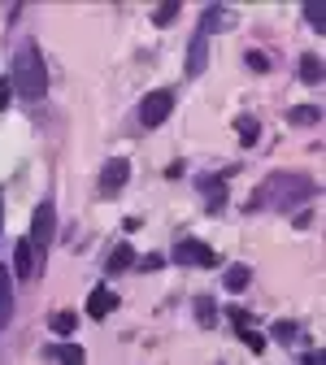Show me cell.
Instances as JSON below:
<instances>
[{
	"label": "cell",
	"mask_w": 326,
	"mask_h": 365,
	"mask_svg": "<svg viewBox=\"0 0 326 365\" xmlns=\"http://www.w3.org/2000/svg\"><path fill=\"white\" fill-rule=\"evenodd\" d=\"M313 196H317V182H313L309 174L278 170V174H270L261 187L253 192L248 209H253V213H261V209H300V205L313 200Z\"/></svg>",
	"instance_id": "1"
},
{
	"label": "cell",
	"mask_w": 326,
	"mask_h": 365,
	"mask_svg": "<svg viewBox=\"0 0 326 365\" xmlns=\"http://www.w3.org/2000/svg\"><path fill=\"white\" fill-rule=\"evenodd\" d=\"M9 87H14V96H22V101H44V96H49V66H44V53H39L35 39H26L18 48Z\"/></svg>",
	"instance_id": "2"
},
{
	"label": "cell",
	"mask_w": 326,
	"mask_h": 365,
	"mask_svg": "<svg viewBox=\"0 0 326 365\" xmlns=\"http://www.w3.org/2000/svg\"><path fill=\"white\" fill-rule=\"evenodd\" d=\"M31 248L39 252V261L49 257V248H53V240H57V205L53 200H39L35 205V213H31Z\"/></svg>",
	"instance_id": "3"
},
{
	"label": "cell",
	"mask_w": 326,
	"mask_h": 365,
	"mask_svg": "<svg viewBox=\"0 0 326 365\" xmlns=\"http://www.w3.org/2000/svg\"><path fill=\"white\" fill-rule=\"evenodd\" d=\"M170 113H174V91L170 87H157V91H148V96L139 101V126L144 130H157Z\"/></svg>",
	"instance_id": "4"
},
{
	"label": "cell",
	"mask_w": 326,
	"mask_h": 365,
	"mask_svg": "<svg viewBox=\"0 0 326 365\" xmlns=\"http://www.w3.org/2000/svg\"><path fill=\"white\" fill-rule=\"evenodd\" d=\"M170 261H178V265H196V269H213V265H218V252H213L205 240H178L174 252H170Z\"/></svg>",
	"instance_id": "5"
},
{
	"label": "cell",
	"mask_w": 326,
	"mask_h": 365,
	"mask_svg": "<svg viewBox=\"0 0 326 365\" xmlns=\"http://www.w3.org/2000/svg\"><path fill=\"white\" fill-rule=\"evenodd\" d=\"M39 269H44V261H39V252L31 248V240H18V244H14V265H9L14 283H18V279H22V283L39 279Z\"/></svg>",
	"instance_id": "6"
},
{
	"label": "cell",
	"mask_w": 326,
	"mask_h": 365,
	"mask_svg": "<svg viewBox=\"0 0 326 365\" xmlns=\"http://www.w3.org/2000/svg\"><path fill=\"white\" fill-rule=\"evenodd\" d=\"M126 182H131V161L126 157H109L101 165V196H118Z\"/></svg>",
	"instance_id": "7"
},
{
	"label": "cell",
	"mask_w": 326,
	"mask_h": 365,
	"mask_svg": "<svg viewBox=\"0 0 326 365\" xmlns=\"http://www.w3.org/2000/svg\"><path fill=\"white\" fill-rule=\"evenodd\" d=\"M196 192L205 196L209 213H222L226 209V174H200L196 178Z\"/></svg>",
	"instance_id": "8"
},
{
	"label": "cell",
	"mask_w": 326,
	"mask_h": 365,
	"mask_svg": "<svg viewBox=\"0 0 326 365\" xmlns=\"http://www.w3.org/2000/svg\"><path fill=\"white\" fill-rule=\"evenodd\" d=\"M118 309V292L113 287H91V296H87V317H91V322H105V317Z\"/></svg>",
	"instance_id": "9"
},
{
	"label": "cell",
	"mask_w": 326,
	"mask_h": 365,
	"mask_svg": "<svg viewBox=\"0 0 326 365\" xmlns=\"http://www.w3.org/2000/svg\"><path fill=\"white\" fill-rule=\"evenodd\" d=\"M205 66H209V35L196 31V39L188 43V66H183V74H188V78H200Z\"/></svg>",
	"instance_id": "10"
},
{
	"label": "cell",
	"mask_w": 326,
	"mask_h": 365,
	"mask_svg": "<svg viewBox=\"0 0 326 365\" xmlns=\"http://www.w3.org/2000/svg\"><path fill=\"white\" fill-rule=\"evenodd\" d=\"M14 300H18V292H14V274H9V265H0V327L14 322Z\"/></svg>",
	"instance_id": "11"
},
{
	"label": "cell",
	"mask_w": 326,
	"mask_h": 365,
	"mask_svg": "<svg viewBox=\"0 0 326 365\" xmlns=\"http://www.w3.org/2000/svg\"><path fill=\"white\" fill-rule=\"evenodd\" d=\"M296 78L309 83V87H317V83H322V57H317V53H300V61H296Z\"/></svg>",
	"instance_id": "12"
},
{
	"label": "cell",
	"mask_w": 326,
	"mask_h": 365,
	"mask_svg": "<svg viewBox=\"0 0 326 365\" xmlns=\"http://www.w3.org/2000/svg\"><path fill=\"white\" fill-rule=\"evenodd\" d=\"M126 269H135V248H131V244H118V248L105 257V274H126Z\"/></svg>",
	"instance_id": "13"
},
{
	"label": "cell",
	"mask_w": 326,
	"mask_h": 365,
	"mask_svg": "<svg viewBox=\"0 0 326 365\" xmlns=\"http://www.w3.org/2000/svg\"><path fill=\"white\" fill-rule=\"evenodd\" d=\"M253 283V269L244 265V261H235V265H226V274H222V287L226 292H244Z\"/></svg>",
	"instance_id": "14"
},
{
	"label": "cell",
	"mask_w": 326,
	"mask_h": 365,
	"mask_svg": "<svg viewBox=\"0 0 326 365\" xmlns=\"http://www.w3.org/2000/svg\"><path fill=\"white\" fill-rule=\"evenodd\" d=\"M49 356H53L57 365H87V352H83L78 344H70V339H61L57 348H49Z\"/></svg>",
	"instance_id": "15"
},
{
	"label": "cell",
	"mask_w": 326,
	"mask_h": 365,
	"mask_svg": "<svg viewBox=\"0 0 326 365\" xmlns=\"http://www.w3.org/2000/svg\"><path fill=\"white\" fill-rule=\"evenodd\" d=\"M49 327H53V335H57V339H70V335L78 331V313H70V309H57V313L49 317Z\"/></svg>",
	"instance_id": "16"
},
{
	"label": "cell",
	"mask_w": 326,
	"mask_h": 365,
	"mask_svg": "<svg viewBox=\"0 0 326 365\" xmlns=\"http://www.w3.org/2000/svg\"><path fill=\"white\" fill-rule=\"evenodd\" d=\"M235 135H240L244 148H253V144L261 140V122H257L253 113H240V118H235Z\"/></svg>",
	"instance_id": "17"
},
{
	"label": "cell",
	"mask_w": 326,
	"mask_h": 365,
	"mask_svg": "<svg viewBox=\"0 0 326 365\" xmlns=\"http://www.w3.org/2000/svg\"><path fill=\"white\" fill-rule=\"evenodd\" d=\"M192 313H196V322H200L205 331H213V327H218V304H213V296H196Z\"/></svg>",
	"instance_id": "18"
},
{
	"label": "cell",
	"mask_w": 326,
	"mask_h": 365,
	"mask_svg": "<svg viewBox=\"0 0 326 365\" xmlns=\"http://www.w3.org/2000/svg\"><path fill=\"white\" fill-rule=\"evenodd\" d=\"M270 335H274L278 344H300V339H305L300 322H292V317H283V322H274V327H270Z\"/></svg>",
	"instance_id": "19"
},
{
	"label": "cell",
	"mask_w": 326,
	"mask_h": 365,
	"mask_svg": "<svg viewBox=\"0 0 326 365\" xmlns=\"http://www.w3.org/2000/svg\"><path fill=\"white\" fill-rule=\"evenodd\" d=\"M287 122L292 126H317L322 122V109L317 105H296V109H287Z\"/></svg>",
	"instance_id": "20"
},
{
	"label": "cell",
	"mask_w": 326,
	"mask_h": 365,
	"mask_svg": "<svg viewBox=\"0 0 326 365\" xmlns=\"http://www.w3.org/2000/svg\"><path fill=\"white\" fill-rule=\"evenodd\" d=\"M244 66H248L253 74H270V53H261V48H248V53H244Z\"/></svg>",
	"instance_id": "21"
},
{
	"label": "cell",
	"mask_w": 326,
	"mask_h": 365,
	"mask_svg": "<svg viewBox=\"0 0 326 365\" xmlns=\"http://www.w3.org/2000/svg\"><path fill=\"white\" fill-rule=\"evenodd\" d=\"M305 18H309V26H313V31H317V35H322V31H326V9H322V5H317V0H309V5H305Z\"/></svg>",
	"instance_id": "22"
},
{
	"label": "cell",
	"mask_w": 326,
	"mask_h": 365,
	"mask_svg": "<svg viewBox=\"0 0 326 365\" xmlns=\"http://www.w3.org/2000/svg\"><path fill=\"white\" fill-rule=\"evenodd\" d=\"M170 257H161V252H148V257H135V269H144V274H153V269H161Z\"/></svg>",
	"instance_id": "23"
},
{
	"label": "cell",
	"mask_w": 326,
	"mask_h": 365,
	"mask_svg": "<svg viewBox=\"0 0 326 365\" xmlns=\"http://www.w3.org/2000/svg\"><path fill=\"white\" fill-rule=\"evenodd\" d=\"M235 335H240V339H244V344H248L253 352H265V335H261V331H253V327H244V331H235Z\"/></svg>",
	"instance_id": "24"
},
{
	"label": "cell",
	"mask_w": 326,
	"mask_h": 365,
	"mask_svg": "<svg viewBox=\"0 0 326 365\" xmlns=\"http://www.w3.org/2000/svg\"><path fill=\"white\" fill-rule=\"evenodd\" d=\"M226 317H230V322H235V331L253 327V313H248V309H240V304H230V309H226Z\"/></svg>",
	"instance_id": "25"
},
{
	"label": "cell",
	"mask_w": 326,
	"mask_h": 365,
	"mask_svg": "<svg viewBox=\"0 0 326 365\" xmlns=\"http://www.w3.org/2000/svg\"><path fill=\"white\" fill-rule=\"evenodd\" d=\"M174 18H178V5H161V9H153V22H157V26H170Z\"/></svg>",
	"instance_id": "26"
},
{
	"label": "cell",
	"mask_w": 326,
	"mask_h": 365,
	"mask_svg": "<svg viewBox=\"0 0 326 365\" xmlns=\"http://www.w3.org/2000/svg\"><path fill=\"white\" fill-rule=\"evenodd\" d=\"M14 105V87H9V78H0V109H9Z\"/></svg>",
	"instance_id": "27"
},
{
	"label": "cell",
	"mask_w": 326,
	"mask_h": 365,
	"mask_svg": "<svg viewBox=\"0 0 326 365\" xmlns=\"http://www.w3.org/2000/svg\"><path fill=\"white\" fill-rule=\"evenodd\" d=\"M300 365H326V361H322V352H317V348H309V352L300 356Z\"/></svg>",
	"instance_id": "28"
},
{
	"label": "cell",
	"mask_w": 326,
	"mask_h": 365,
	"mask_svg": "<svg viewBox=\"0 0 326 365\" xmlns=\"http://www.w3.org/2000/svg\"><path fill=\"white\" fill-rule=\"evenodd\" d=\"M0 235H5V196H0Z\"/></svg>",
	"instance_id": "29"
}]
</instances>
